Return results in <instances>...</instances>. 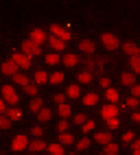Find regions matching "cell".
Listing matches in <instances>:
<instances>
[{
	"mask_svg": "<svg viewBox=\"0 0 140 155\" xmlns=\"http://www.w3.org/2000/svg\"><path fill=\"white\" fill-rule=\"evenodd\" d=\"M31 133H33L35 138H42V133H44V129H42V127H33V129H31Z\"/></svg>",
	"mask_w": 140,
	"mask_h": 155,
	"instance_id": "obj_41",
	"label": "cell"
},
{
	"mask_svg": "<svg viewBox=\"0 0 140 155\" xmlns=\"http://www.w3.org/2000/svg\"><path fill=\"white\" fill-rule=\"evenodd\" d=\"M121 83L123 85H136V72H125V74H121Z\"/></svg>",
	"mask_w": 140,
	"mask_h": 155,
	"instance_id": "obj_14",
	"label": "cell"
},
{
	"mask_svg": "<svg viewBox=\"0 0 140 155\" xmlns=\"http://www.w3.org/2000/svg\"><path fill=\"white\" fill-rule=\"evenodd\" d=\"M48 42H51V48H55V50H64L66 48V42H64V39H59V37H51V39H48Z\"/></svg>",
	"mask_w": 140,
	"mask_h": 155,
	"instance_id": "obj_16",
	"label": "cell"
},
{
	"mask_svg": "<svg viewBox=\"0 0 140 155\" xmlns=\"http://www.w3.org/2000/svg\"><path fill=\"white\" fill-rule=\"evenodd\" d=\"M5 103H7L5 98H0V114H5V109H7V105H5Z\"/></svg>",
	"mask_w": 140,
	"mask_h": 155,
	"instance_id": "obj_46",
	"label": "cell"
},
{
	"mask_svg": "<svg viewBox=\"0 0 140 155\" xmlns=\"http://www.w3.org/2000/svg\"><path fill=\"white\" fill-rule=\"evenodd\" d=\"M88 147H90V140H88V138H85V140H79V142H77V149H79V151H85Z\"/></svg>",
	"mask_w": 140,
	"mask_h": 155,
	"instance_id": "obj_35",
	"label": "cell"
},
{
	"mask_svg": "<svg viewBox=\"0 0 140 155\" xmlns=\"http://www.w3.org/2000/svg\"><path fill=\"white\" fill-rule=\"evenodd\" d=\"M51 118H53V111H51V109H46V107H42V109L37 111V120H39V122H48Z\"/></svg>",
	"mask_w": 140,
	"mask_h": 155,
	"instance_id": "obj_15",
	"label": "cell"
},
{
	"mask_svg": "<svg viewBox=\"0 0 140 155\" xmlns=\"http://www.w3.org/2000/svg\"><path fill=\"white\" fill-rule=\"evenodd\" d=\"M123 53H127L129 57H134V55H140V48L136 42H125L123 44Z\"/></svg>",
	"mask_w": 140,
	"mask_h": 155,
	"instance_id": "obj_9",
	"label": "cell"
},
{
	"mask_svg": "<svg viewBox=\"0 0 140 155\" xmlns=\"http://www.w3.org/2000/svg\"><path fill=\"white\" fill-rule=\"evenodd\" d=\"M11 59L15 61L20 68H31V55H26V53H13Z\"/></svg>",
	"mask_w": 140,
	"mask_h": 155,
	"instance_id": "obj_5",
	"label": "cell"
},
{
	"mask_svg": "<svg viewBox=\"0 0 140 155\" xmlns=\"http://www.w3.org/2000/svg\"><path fill=\"white\" fill-rule=\"evenodd\" d=\"M85 114H77V116H75V125H85Z\"/></svg>",
	"mask_w": 140,
	"mask_h": 155,
	"instance_id": "obj_37",
	"label": "cell"
},
{
	"mask_svg": "<svg viewBox=\"0 0 140 155\" xmlns=\"http://www.w3.org/2000/svg\"><path fill=\"white\" fill-rule=\"evenodd\" d=\"M123 140H125V142H134V133H132V131H127L125 136H123Z\"/></svg>",
	"mask_w": 140,
	"mask_h": 155,
	"instance_id": "obj_44",
	"label": "cell"
},
{
	"mask_svg": "<svg viewBox=\"0 0 140 155\" xmlns=\"http://www.w3.org/2000/svg\"><path fill=\"white\" fill-rule=\"evenodd\" d=\"M70 155H72V153H70Z\"/></svg>",
	"mask_w": 140,
	"mask_h": 155,
	"instance_id": "obj_52",
	"label": "cell"
},
{
	"mask_svg": "<svg viewBox=\"0 0 140 155\" xmlns=\"http://www.w3.org/2000/svg\"><path fill=\"white\" fill-rule=\"evenodd\" d=\"M132 94H134L136 98H140V85H132Z\"/></svg>",
	"mask_w": 140,
	"mask_h": 155,
	"instance_id": "obj_43",
	"label": "cell"
},
{
	"mask_svg": "<svg viewBox=\"0 0 140 155\" xmlns=\"http://www.w3.org/2000/svg\"><path fill=\"white\" fill-rule=\"evenodd\" d=\"M22 53H26V55H39L42 53V48H39V44H35L33 39H24L22 42Z\"/></svg>",
	"mask_w": 140,
	"mask_h": 155,
	"instance_id": "obj_2",
	"label": "cell"
},
{
	"mask_svg": "<svg viewBox=\"0 0 140 155\" xmlns=\"http://www.w3.org/2000/svg\"><path fill=\"white\" fill-rule=\"evenodd\" d=\"M42 105H44L42 98H37V96H35V98L31 101V105H28V107H31V111H33V114H37L39 109H42Z\"/></svg>",
	"mask_w": 140,
	"mask_h": 155,
	"instance_id": "obj_27",
	"label": "cell"
},
{
	"mask_svg": "<svg viewBox=\"0 0 140 155\" xmlns=\"http://www.w3.org/2000/svg\"><path fill=\"white\" fill-rule=\"evenodd\" d=\"M48 155H51V153H48Z\"/></svg>",
	"mask_w": 140,
	"mask_h": 155,
	"instance_id": "obj_51",
	"label": "cell"
},
{
	"mask_svg": "<svg viewBox=\"0 0 140 155\" xmlns=\"http://www.w3.org/2000/svg\"><path fill=\"white\" fill-rule=\"evenodd\" d=\"M11 118H9L7 116V114H0V129H9V127H11Z\"/></svg>",
	"mask_w": 140,
	"mask_h": 155,
	"instance_id": "obj_26",
	"label": "cell"
},
{
	"mask_svg": "<svg viewBox=\"0 0 140 155\" xmlns=\"http://www.w3.org/2000/svg\"><path fill=\"white\" fill-rule=\"evenodd\" d=\"M127 107H132V109H136V107H138V98H136V96H132V98L127 101Z\"/></svg>",
	"mask_w": 140,
	"mask_h": 155,
	"instance_id": "obj_40",
	"label": "cell"
},
{
	"mask_svg": "<svg viewBox=\"0 0 140 155\" xmlns=\"http://www.w3.org/2000/svg\"><path fill=\"white\" fill-rule=\"evenodd\" d=\"M62 61L70 68V66H77V64H79V57H77L75 53H68V55H64V59H62Z\"/></svg>",
	"mask_w": 140,
	"mask_h": 155,
	"instance_id": "obj_17",
	"label": "cell"
},
{
	"mask_svg": "<svg viewBox=\"0 0 140 155\" xmlns=\"http://www.w3.org/2000/svg\"><path fill=\"white\" fill-rule=\"evenodd\" d=\"M105 153H107V155H118V144L107 142V144H105Z\"/></svg>",
	"mask_w": 140,
	"mask_h": 155,
	"instance_id": "obj_29",
	"label": "cell"
},
{
	"mask_svg": "<svg viewBox=\"0 0 140 155\" xmlns=\"http://www.w3.org/2000/svg\"><path fill=\"white\" fill-rule=\"evenodd\" d=\"M129 66H132V70L136 72V74H140V55L129 57Z\"/></svg>",
	"mask_w": 140,
	"mask_h": 155,
	"instance_id": "obj_18",
	"label": "cell"
},
{
	"mask_svg": "<svg viewBox=\"0 0 140 155\" xmlns=\"http://www.w3.org/2000/svg\"><path fill=\"white\" fill-rule=\"evenodd\" d=\"M13 81H15V85H22V87L28 85V79L24 74H13Z\"/></svg>",
	"mask_w": 140,
	"mask_h": 155,
	"instance_id": "obj_30",
	"label": "cell"
},
{
	"mask_svg": "<svg viewBox=\"0 0 140 155\" xmlns=\"http://www.w3.org/2000/svg\"><path fill=\"white\" fill-rule=\"evenodd\" d=\"M132 120H134V122H140V111H136V114H134Z\"/></svg>",
	"mask_w": 140,
	"mask_h": 155,
	"instance_id": "obj_47",
	"label": "cell"
},
{
	"mask_svg": "<svg viewBox=\"0 0 140 155\" xmlns=\"http://www.w3.org/2000/svg\"><path fill=\"white\" fill-rule=\"evenodd\" d=\"M46 81H48V74H46L44 70H37V72H35V83L42 85V83H46Z\"/></svg>",
	"mask_w": 140,
	"mask_h": 155,
	"instance_id": "obj_25",
	"label": "cell"
},
{
	"mask_svg": "<svg viewBox=\"0 0 140 155\" xmlns=\"http://www.w3.org/2000/svg\"><path fill=\"white\" fill-rule=\"evenodd\" d=\"M101 39H103V46L107 50H118V48H121V42H118V37L114 33H103Z\"/></svg>",
	"mask_w": 140,
	"mask_h": 155,
	"instance_id": "obj_1",
	"label": "cell"
},
{
	"mask_svg": "<svg viewBox=\"0 0 140 155\" xmlns=\"http://www.w3.org/2000/svg\"><path fill=\"white\" fill-rule=\"evenodd\" d=\"M96 103H98V96H96V94H85V96H83V105H88V107L96 105Z\"/></svg>",
	"mask_w": 140,
	"mask_h": 155,
	"instance_id": "obj_24",
	"label": "cell"
},
{
	"mask_svg": "<svg viewBox=\"0 0 140 155\" xmlns=\"http://www.w3.org/2000/svg\"><path fill=\"white\" fill-rule=\"evenodd\" d=\"M7 116L11 120H20V118H22V111H20V107H9L7 109Z\"/></svg>",
	"mask_w": 140,
	"mask_h": 155,
	"instance_id": "obj_19",
	"label": "cell"
},
{
	"mask_svg": "<svg viewBox=\"0 0 140 155\" xmlns=\"http://www.w3.org/2000/svg\"><path fill=\"white\" fill-rule=\"evenodd\" d=\"M101 114H103V118H105V120H109V118H116V116H118V107L114 105V103H112V105H105Z\"/></svg>",
	"mask_w": 140,
	"mask_h": 155,
	"instance_id": "obj_10",
	"label": "cell"
},
{
	"mask_svg": "<svg viewBox=\"0 0 140 155\" xmlns=\"http://www.w3.org/2000/svg\"><path fill=\"white\" fill-rule=\"evenodd\" d=\"M31 39H33L35 44H44L46 42V33H44L42 28H33L31 31Z\"/></svg>",
	"mask_w": 140,
	"mask_h": 155,
	"instance_id": "obj_11",
	"label": "cell"
},
{
	"mask_svg": "<svg viewBox=\"0 0 140 155\" xmlns=\"http://www.w3.org/2000/svg\"><path fill=\"white\" fill-rule=\"evenodd\" d=\"M75 142V136H72V133H59V144H72Z\"/></svg>",
	"mask_w": 140,
	"mask_h": 155,
	"instance_id": "obj_21",
	"label": "cell"
},
{
	"mask_svg": "<svg viewBox=\"0 0 140 155\" xmlns=\"http://www.w3.org/2000/svg\"><path fill=\"white\" fill-rule=\"evenodd\" d=\"M2 98L9 103V105H18V92L11 85H2Z\"/></svg>",
	"mask_w": 140,
	"mask_h": 155,
	"instance_id": "obj_3",
	"label": "cell"
},
{
	"mask_svg": "<svg viewBox=\"0 0 140 155\" xmlns=\"http://www.w3.org/2000/svg\"><path fill=\"white\" fill-rule=\"evenodd\" d=\"M134 155H140V149H136V151H134Z\"/></svg>",
	"mask_w": 140,
	"mask_h": 155,
	"instance_id": "obj_49",
	"label": "cell"
},
{
	"mask_svg": "<svg viewBox=\"0 0 140 155\" xmlns=\"http://www.w3.org/2000/svg\"><path fill=\"white\" fill-rule=\"evenodd\" d=\"M90 81H92L90 72H79V83H90Z\"/></svg>",
	"mask_w": 140,
	"mask_h": 155,
	"instance_id": "obj_32",
	"label": "cell"
},
{
	"mask_svg": "<svg viewBox=\"0 0 140 155\" xmlns=\"http://www.w3.org/2000/svg\"><path fill=\"white\" fill-rule=\"evenodd\" d=\"M48 81H51V83H62V81H64V72H55V74L51 77V79H48Z\"/></svg>",
	"mask_w": 140,
	"mask_h": 155,
	"instance_id": "obj_33",
	"label": "cell"
},
{
	"mask_svg": "<svg viewBox=\"0 0 140 155\" xmlns=\"http://www.w3.org/2000/svg\"><path fill=\"white\" fill-rule=\"evenodd\" d=\"M24 92H26V94H28V96H35V94H37V87H35L33 83H28V85L24 87Z\"/></svg>",
	"mask_w": 140,
	"mask_h": 155,
	"instance_id": "obj_34",
	"label": "cell"
},
{
	"mask_svg": "<svg viewBox=\"0 0 140 155\" xmlns=\"http://www.w3.org/2000/svg\"><path fill=\"white\" fill-rule=\"evenodd\" d=\"M101 155H107V153H101Z\"/></svg>",
	"mask_w": 140,
	"mask_h": 155,
	"instance_id": "obj_50",
	"label": "cell"
},
{
	"mask_svg": "<svg viewBox=\"0 0 140 155\" xmlns=\"http://www.w3.org/2000/svg\"><path fill=\"white\" fill-rule=\"evenodd\" d=\"M66 129H68V120H66V118H64V120H62V122H57V131H59V133H64V131H66Z\"/></svg>",
	"mask_w": 140,
	"mask_h": 155,
	"instance_id": "obj_38",
	"label": "cell"
},
{
	"mask_svg": "<svg viewBox=\"0 0 140 155\" xmlns=\"http://www.w3.org/2000/svg\"><path fill=\"white\" fill-rule=\"evenodd\" d=\"M28 142L31 140H28L26 136H15L13 142H11V149L13 151H24V149H28Z\"/></svg>",
	"mask_w": 140,
	"mask_h": 155,
	"instance_id": "obj_6",
	"label": "cell"
},
{
	"mask_svg": "<svg viewBox=\"0 0 140 155\" xmlns=\"http://www.w3.org/2000/svg\"><path fill=\"white\" fill-rule=\"evenodd\" d=\"M51 33H53L55 37H59V39H64V42H68V39L72 37V35H70V31L64 28L62 24H53V26H51Z\"/></svg>",
	"mask_w": 140,
	"mask_h": 155,
	"instance_id": "obj_4",
	"label": "cell"
},
{
	"mask_svg": "<svg viewBox=\"0 0 140 155\" xmlns=\"http://www.w3.org/2000/svg\"><path fill=\"white\" fill-rule=\"evenodd\" d=\"M94 142H98V144H103V147H105L107 142H112V133H109V131H98L94 136Z\"/></svg>",
	"mask_w": 140,
	"mask_h": 155,
	"instance_id": "obj_12",
	"label": "cell"
},
{
	"mask_svg": "<svg viewBox=\"0 0 140 155\" xmlns=\"http://www.w3.org/2000/svg\"><path fill=\"white\" fill-rule=\"evenodd\" d=\"M59 116H62V118H68L70 116V105H68V103L59 105Z\"/></svg>",
	"mask_w": 140,
	"mask_h": 155,
	"instance_id": "obj_31",
	"label": "cell"
},
{
	"mask_svg": "<svg viewBox=\"0 0 140 155\" xmlns=\"http://www.w3.org/2000/svg\"><path fill=\"white\" fill-rule=\"evenodd\" d=\"M55 103H57V105H64V103H66V96H64V94H55Z\"/></svg>",
	"mask_w": 140,
	"mask_h": 155,
	"instance_id": "obj_42",
	"label": "cell"
},
{
	"mask_svg": "<svg viewBox=\"0 0 140 155\" xmlns=\"http://www.w3.org/2000/svg\"><path fill=\"white\" fill-rule=\"evenodd\" d=\"M105 122H107L109 129H116V127H118V118H109V120H105Z\"/></svg>",
	"mask_w": 140,
	"mask_h": 155,
	"instance_id": "obj_39",
	"label": "cell"
},
{
	"mask_svg": "<svg viewBox=\"0 0 140 155\" xmlns=\"http://www.w3.org/2000/svg\"><path fill=\"white\" fill-rule=\"evenodd\" d=\"M0 70H2V74H9V77H13V74H18V64L11 59V61H5L2 66H0Z\"/></svg>",
	"mask_w": 140,
	"mask_h": 155,
	"instance_id": "obj_7",
	"label": "cell"
},
{
	"mask_svg": "<svg viewBox=\"0 0 140 155\" xmlns=\"http://www.w3.org/2000/svg\"><path fill=\"white\" fill-rule=\"evenodd\" d=\"M66 94H68L70 98H79V94H81V90H79V85H70V87L66 90Z\"/></svg>",
	"mask_w": 140,
	"mask_h": 155,
	"instance_id": "obj_28",
	"label": "cell"
},
{
	"mask_svg": "<svg viewBox=\"0 0 140 155\" xmlns=\"http://www.w3.org/2000/svg\"><path fill=\"white\" fill-rule=\"evenodd\" d=\"M81 129H83V133L88 136V131H92V129H94V122H92V120H85V125H81Z\"/></svg>",
	"mask_w": 140,
	"mask_h": 155,
	"instance_id": "obj_36",
	"label": "cell"
},
{
	"mask_svg": "<svg viewBox=\"0 0 140 155\" xmlns=\"http://www.w3.org/2000/svg\"><path fill=\"white\" fill-rule=\"evenodd\" d=\"M48 153L51 155H64V144H48Z\"/></svg>",
	"mask_w": 140,
	"mask_h": 155,
	"instance_id": "obj_22",
	"label": "cell"
},
{
	"mask_svg": "<svg viewBox=\"0 0 140 155\" xmlns=\"http://www.w3.org/2000/svg\"><path fill=\"white\" fill-rule=\"evenodd\" d=\"M28 149H31L33 153H39V151L48 149V144H46L44 140H31V142H28Z\"/></svg>",
	"mask_w": 140,
	"mask_h": 155,
	"instance_id": "obj_13",
	"label": "cell"
},
{
	"mask_svg": "<svg viewBox=\"0 0 140 155\" xmlns=\"http://www.w3.org/2000/svg\"><path fill=\"white\" fill-rule=\"evenodd\" d=\"M105 96H107V101H109V103H118V90L107 87V90H105Z\"/></svg>",
	"mask_w": 140,
	"mask_h": 155,
	"instance_id": "obj_20",
	"label": "cell"
},
{
	"mask_svg": "<svg viewBox=\"0 0 140 155\" xmlns=\"http://www.w3.org/2000/svg\"><path fill=\"white\" fill-rule=\"evenodd\" d=\"M109 85H112V81H109L107 77H103L101 79V87H109Z\"/></svg>",
	"mask_w": 140,
	"mask_h": 155,
	"instance_id": "obj_45",
	"label": "cell"
},
{
	"mask_svg": "<svg viewBox=\"0 0 140 155\" xmlns=\"http://www.w3.org/2000/svg\"><path fill=\"white\" fill-rule=\"evenodd\" d=\"M59 61H62V57H59L57 53H48V55H46V64H48V66H57Z\"/></svg>",
	"mask_w": 140,
	"mask_h": 155,
	"instance_id": "obj_23",
	"label": "cell"
},
{
	"mask_svg": "<svg viewBox=\"0 0 140 155\" xmlns=\"http://www.w3.org/2000/svg\"><path fill=\"white\" fill-rule=\"evenodd\" d=\"M132 147H134V151L140 149V140H134V142H132Z\"/></svg>",
	"mask_w": 140,
	"mask_h": 155,
	"instance_id": "obj_48",
	"label": "cell"
},
{
	"mask_svg": "<svg viewBox=\"0 0 140 155\" xmlns=\"http://www.w3.org/2000/svg\"><path fill=\"white\" fill-rule=\"evenodd\" d=\"M79 50L85 53L88 57L94 55V42H92V39H81V42H79Z\"/></svg>",
	"mask_w": 140,
	"mask_h": 155,
	"instance_id": "obj_8",
	"label": "cell"
}]
</instances>
